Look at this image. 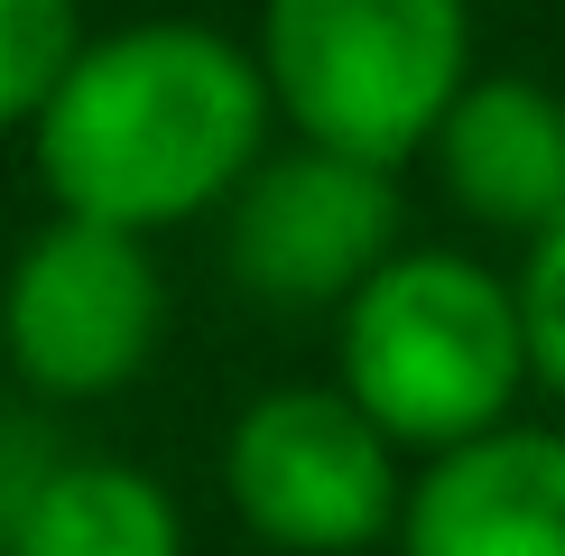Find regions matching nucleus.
<instances>
[{"mask_svg": "<svg viewBox=\"0 0 565 556\" xmlns=\"http://www.w3.org/2000/svg\"><path fill=\"white\" fill-rule=\"evenodd\" d=\"M269 130L260 56L204 19H139L84 46L38 121V177L75 223L139 232L214 214L250 185Z\"/></svg>", "mask_w": 565, "mask_h": 556, "instance_id": "obj_1", "label": "nucleus"}, {"mask_svg": "<svg viewBox=\"0 0 565 556\" xmlns=\"http://www.w3.org/2000/svg\"><path fill=\"white\" fill-rule=\"evenodd\" d=\"M529 389V334L510 278L463 250H398L343 307V399L417 455H455L510 427Z\"/></svg>", "mask_w": 565, "mask_h": 556, "instance_id": "obj_2", "label": "nucleus"}, {"mask_svg": "<svg viewBox=\"0 0 565 556\" xmlns=\"http://www.w3.org/2000/svg\"><path fill=\"white\" fill-rule=\"evenodd\" d=\"M260 84L306 149L398 177L473 84V0H260Z\"/></svg>", "mask_w": 565, "mask_h": 556, "instance_id": "obj_3", "label": "nucleus"}, {"mask_svg": "<svg viewBox=\"0 0 565 556\" xmlns=\"http://www.w3.org/2000/svg\"><path fill=\"white\" fill-rule=\"evenodd\" d=\"M223 492L250 520V538H269L288 556H362L408 510L398 446L343 389H269V399H250L223 436Z\"/></svg>", "mask_w": 565, "mask_h": 556, "instance_id": "obj_4", "label": "nucleus"}, {"mask_svg": "<svg viewBox=\"0 0 565 556\" xmlns=\"http://www.w3.org/2000/svg\"><path fill=\"white\" fill-rule=\"evenodd\" d=\"M168 324V278H158L139 232L103 223H46L19 250L10 288H0V353L46 399H103L139 381Z\"/></svg>", "mask_w": 565, "mask_h": 556, "instance_id": "obj_5", "label": "nucleus"}, {"mask_svg": "<svg viewBox=\"0 0 565 556\" xmlns=\"http://www.w3.org/2000/svg\"><path fill=\"white\" fill-rule=\"evenodd\" d=\"M223 260L269 307H352L398 260V185L390 168L334 149L260 158L250 185L232 195Z\"/></svg>", "mask_w": 565, "mask_h": 556, "instance_id": "obj_6", "label": "nucleus"}, {"mask_svg": "<svg viewBox=\"0 0 565 556\" xmlns=\"http://www.w3.org/2000/svg\"><path fill=\"white\" fill-rule=\"evenodd\" d=\"M398 556H565V436L501 427L408 482Z\"/></svg>", "mask_w": 565, "mask_h": 556, "instance_id": "obj_7", "label": "nucleus"}, {"mask_svg": "<svg viewBox=\"0 0 565 556\" xmlns=\"http://www.w3.org/2000/svg\"><path fill=\"white\" fill-rule=\"evenodd\" d=\"M436 177L491 232L565 223V93L537 75H473L436 130Z\"/></svg>", "mask_w": 565, "mask_h": 556, "instance_id": "obj_8", "label": "nucleus"}, {"mask_svg": "<svg viewBox=\"0 0 565 556\" xmlns=\"http://www.w3.org/2000/svg\"><path fill=\"white\" fill-rule=\"evenodd\" d=\"M10 556H185V538H177V501L139 463L84 455L29 482L10 520Z\"/></svg>", "mask_w": 565, "mask_h": 556, "instance_id": "obj_9", "label": "nucleus"}, {"mask_svg": "<svg viewBox=\"0 0 565 556\" xmlns=\"http://www.w3.org/2000/svg\"><path fill=\"white\" fill-rule=\"evenodd\" d=\"M84 46L93 38L75 0H0V130H38Z\"/></svg>", "mask_w": 565, "mask_h": 556, "instance_id": "obj_10", "label": "nucleus"}, {"mask_svg": "<svg viewBox=\"0 0 565 556\" xmlns=\"http://www.w3.org/2000/svg\"><path fill=\"white\" fill-rule=\"evenodd\" d=\"M510 297H520V334H529V381L547 399H565V223L529 242Z\"/></svg>", "mask_w": 565, "mask_h": 556, "instance_id": "obj_11", "label": "nucleus"}]
</instances>
